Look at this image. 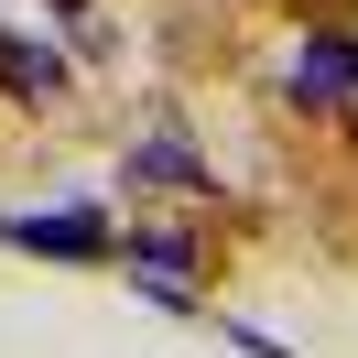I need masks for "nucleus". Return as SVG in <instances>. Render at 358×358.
Returning a JSON list of instances; mask_svg holds the SVG:
<instances>
[{
    "label": "nucleus",
    "mask_w": 358,
    "mask_h": 358,
    "mask_svg": "<svg viewBox=\"0 0 358 358\" xmlns=\"http://www.w3.org/2000/svg\"><path fill=\"white\" fill-rule=\"evenodd\" d=\"M0 87L22 98V109H55L76 76H66V55H55V44H33V33H11V22H0Z\"/></svg>",
    "instance_id": "7ed1b4c3"
},
{
    "label": "nucleus",
    "mask_w": 358,
    "mask_h": 358,
    "mask_svg": "<svg viewBox=\"0 0 358 358\" xmlns=\"http://www.w3.org/2000/svg\"><path fill=\"white\" fill-rule=\"evenodd\" d=\"M131 261H141V282H185V271H196V239H185V228H141V239H131Z\"/></svg>",
    "instance_id": "39448f33"
},
{
    "label": "nucleus",
    "mask_w": 358,
    "mask_h": 358,
    "mask_svg": "<svg viewBox=\"0 0 358 358\" xmlns=\"http://www.w3.org/2000/svg\"><path fill=\"white\" fill-rule=\"evenodd\" d=\"M0 239L33 250V261H98L109 250V217L98 206H33V217H0Z\"/></svg>",
    "instance_id": "f257e3e1"
},
{
    "label": "nucleus",
    "mask_w": 358,
    "mask_h": 358,
    "mask_svg": "<svg viewBox=\"0 0 358 358\" xmlns=\"http://www.w3.org/2000/svg\"><path fill=\"white\" fill-rule=\"evenodd\" d=\"M336 98H358V44L348 33H304V55H293V109H336Z\"/></svg>",
    "instance_id": "f03ea898"
},
{
    "label": "nucleus",
    "mask_w": 358,
    "mask_h": 358,
    "mask_svg": "<svg viewBox=\"0 0 358 358\" xmlns=\"http://www.w3.org/2000/svg\"><path fill=\"white\" fill-rule=\"evenodd\" d=\"M131 174H141V185H163V196H206V163L185 152L174 131H152V141H141V152H131Z\"/></svg>",
    "instance_id": "20e7f679"
}]
</instances>
